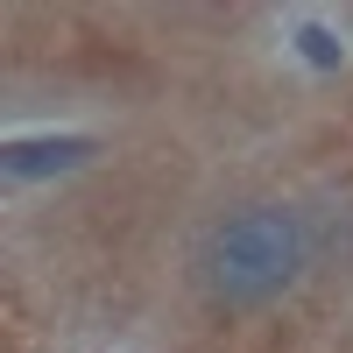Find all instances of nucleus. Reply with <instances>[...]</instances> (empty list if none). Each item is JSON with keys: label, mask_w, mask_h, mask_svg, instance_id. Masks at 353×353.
Instances as JSON below:
<instances>
[{"label": "nucleus", "mask_w": 353, "mask_h": 353, "mask_svg": "<svg viewBox=\"0 0 353 353\" xmlns=\"http://www.w3.org/2000/svg\"><path fill=\"white\" fill-rule=\"evenodd\" d=\"M85 156H92L85 134H50V141H8V149H0V170L8 176H57V170H78Z\"/></svg>", "instance_id": "nucleus-2"}, {"label": "nucleus", "mask_w": 353, "mask_h": 353, "mask_svg": "<svg viewBox=\"0 0 353 353\" xmlns=\"http://www.w3.org/2000/svg\"><path fill=\"white\" fill-rule=\"evenodd\" d=\"M304 254H311V241H304V219L290 205H248V212H226L205 233L198 283L219 304H261V297L297 283Z\"/></svg>", "instance_id": "nucleus-1"}, {"label": "nucleus", "mask_w": 353, "mask_h": 353, "mask_svg": "<svg viewBox=\"0 0 353 353\" xmlns=\"http://www.w3.org/2000/svg\"><path fill=\"white\" fill-rule=\"evenodd\" d=\"M297 43H304V57H311V64H339V43H332L318 21H311V28H297Z\"/></svg>", "instance_id": "nucleus-3"}]
</instances>
